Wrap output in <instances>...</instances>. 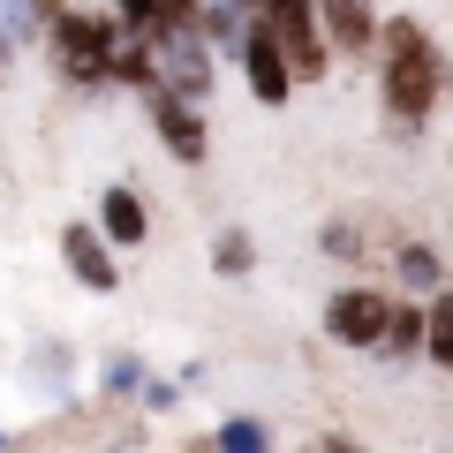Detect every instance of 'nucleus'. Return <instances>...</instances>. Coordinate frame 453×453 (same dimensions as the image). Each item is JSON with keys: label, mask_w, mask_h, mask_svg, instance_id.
<instances>
[{"label": "nucleus", "mask_w": 453, "mask_h": 453, "mask_svg": "<svg viewBox=\"0 0 453 453\" xmlns=\"http://www.w3.org/2000/svg\"><path fill=\"white\" fill-rule=\"evenodd\" d=\"M113 23L129 38H144V46H159V38H174V31H204V0H121Z\"/></svg>", "instance_id": "nucleus-9"}, {"label": "nucleus", "mask_w": 453, "mask_h": 453, "mask_svg": "<svg viewBox=\"0 0 453 453\" xmlns=\"http://www.w3.org/2000/svg\"><path fill=\"white\" fill-rule=\"evenodd\" d=\"M242 76H250V91H257V106H288L295 98V68H288V53H280V38L265 31V23L242 31Z\"/></svg>", "instance_id": "nucleus-7"}, {"label": "nucleus", "mask_w": 453, "mask_h": 453, "mask_svg": "<svg viewBox=\"0 0 453 453\" xmlns=\"http://www.w3.org/2000/svg\"><path fill=\"white\" fill-rule=\"evenodd\" d=\"M423 333H431V303H401V295H393V318H386L378 356H386V363H416L423 356Z\"/></svg>", "instance_id": "nucleus-12"}, {"label": "nucleus", "mask_w": 453, "mask_h": 453, "mask_svg": "<svg viewBox=\"0 0 453 453\" xmlns=\"http://www.w3.org/2000/svg\"><path fill=\"white\" fill-rule=\"evenodd\" d=\"M257 265V242H250L242 226H226L219 242H211V273H250Z\"/></svg>", "instance_id": "nucleus-16"}, {"label": "nucleus", "mask_w": 453, "mask_h": 453, "mask_svg": "<svg viewBox=\"0 0 453 453\" xmlns=\"http://www.w3.org/2000/svg\"><path fill=\"white\" fill-rule=\"evenodd\" d=\"M98 234H106L113 250H136L151 234V211H144V196L129 189V181H121V189H106L98 196Z\"/></svg>", "instance_id": "nucleus-11"}, {"label": "nucleus", "mask_w": 453, "mask_h": 453, "mask_svg": "<svg viewBox=\"0 0 453 453\" xmlns=\"http://www.w3.org/2000/svg\"><path fill=\"white\" fill-rule=\"evenodd\" d=\"M159 91H174V98H204L211 91V38L204 31H174V38H159Z\"/></svg>", "instance_id": "nucleus-5"}, {"label": "nucleus", "mask_w": 453, "mask_h": 453, "mask_svg": "<svg viewBox=\"0 0 453 453\" xmlns=\"http://www.w3.org/2000/svg\"><path fill=\"white\" fill-rule=\"evenodd\" d=\"M151 129H159V144L174 151L181 166H204V159H211V136H204V113H196L189 98H174V91H151Z\"/></svg>", "instance_id": "nucleus-8"}, {"label": "nucleus", "mask_w": 453, "mask_h": 453, "mask_svg": "<svg viewBox=\"0 0 453 453\" xmlns=\"http://www.w3.org/2000/svg\"><path fill=\"white\" fill-rule=\"evenodd\" d=\"M113 38H121V23L98 16V8H53V23H46V53L68 83H106Z\"/></svg>", "instance_id": "nucleus-2"}, {"label": "nucleus", "mask_w": 453, "mask_h": 453, "mask_svg": "<svg viewBox=\"0 0 453 453\" xmlns=\"http://www.w3.org/2000/svg\"><path fill=\"white\" fill-rule=\"evenodd\" d=\"M318 23H325V46L333 53H371L378 0H318Z\"/></svg>", "instance_id": "nucleus-10"}, {"label": "nucleus", "mask_w": 453, "mask_h": 453, "mask_svg": "<svg viewBox=\"0 0 453 453\" xmlns=\"http://www.w3.org/2000/svg\"><path fill=\"white\" fill-rule=\"evenodd\" d=\"M265 31L280 38V53H288L295 83H318L325 61H333V46H325V23H318V0H265Z\"/></svg>", "instance_id": "nucleus-3"}, {"label": "nucleus", "mask_w": 453, "mask_h": 453, "mask_svg": "<svg viewBox=\"0 0 453 453\" xmlns=\"http://www.w3.org/2000/svg\"><path fill=\"white\" fill-rule=\"evenodd\" d=\"M61 265H68L91 295H113V288H121V265H113V242L98 234V219H68V226H61Z\"/></svg>", "instance_id": "nucleus-6"}, {"label": "nucleus", "mask_w": 453, "mask_h": 453, "mask_svg": "<svg viewBox=\"0 0 453 453\" xmlns=\"http://www.w3.org/2000/svg\"><path fill=\"white\" fill-rule=\"evenodd\" d=\"M386 318H393V295L386 288H333L325 295V340L333 348H371L378 356V340H386Z\"/></svg>", "instance_id": "nucleus-4"}, {"label": "nucleus", "mask_w": 453, "mask_h": 453, "mask_svg": "<svg viewBox=\"0 0 453 453\" xmlns=\"http://www.w3.org/2000/svg\"><path fill=\"white\" fill-rule=\"evenodd\" d=\"M0 68H8V23H0Z\"/></svg>", "instance_id": "nucleus-18"}, {"label": "nucleus", "mask_w": 453, "mask_h": 453, "mask_svg": "<svg viewBox=\"0 0 453 453\" xmlns=\"http://www.w3.org/2000/svg\"><path fill=\"white\" fill-rule=\"evenodd\" d=\"M219 453H265V423H257V416L219 423Z\"/></svg>", "instance_id": "nucleus-17"}, {"label": "nucleus", "mask_w": 453, "mask_h": 453, "mask_svg": "<svg viewBox=\"0 0 453 453\" xmlns=\"http://www.w3.org/2000/svg\"><path fill=\"white\" fill-rule=\"evenodd\" d=\"M393 265H401V288H408V295H423V303H431V295H446V288H438L431 242H401V250H393Z\"/></svg>", "instance_id": "nucleus-13"}, {"label": "nucleus", "mask_w": 453, "mask_h": 453, "mask_svg": "<svg viewBox=\"0 0 453 453\" xmlns=\"http://www.w3.org/2000/svg\"><path fill=\"white\" fill-rule=\"evenodd\" d=\"M423 356L438 371H453V295H431V333H423Z\"/></svg>", "instance_id": "nucleus-14"}, {"label": "nucleus", "mask_w": 453, "mask_h": 453, "mask_svg": "<svg viewBox=\"0 0 453 453\" xmlns=\"http://www.w3.org/2000/svg\"><path fill=\"white\" fill-rule=\"evenodd\" d=\"M318 242H325V257L363 265V219H325V226H318Z\"/></svg>", "instance_id": "nucleus-15"}, {"label": "nucleus", "mask_w": 453, "mask_h": 453, "mask_svg": "<svg viewBox=\"0 0 453 453\" xmlns=\"http://www.w3.org/2000/svg\"><path fill=\"white\" fill-rule=\"evenodd\" d=\"M446 83H453V68H446V53L431 46V31H423L416 16H393L386 31H378V98H386V121L401 136L431 121V106L446 98Z\"/></svg>", "instance_id": "nucleus-1"}]
</instances>
